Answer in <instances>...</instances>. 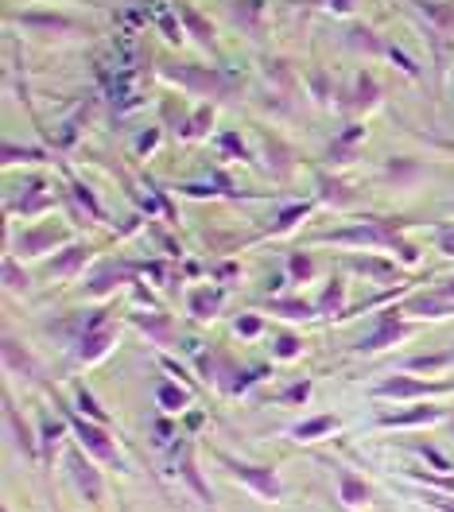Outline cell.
Returning a JSON list of instances; mask_svg holds the SVG:
<instances>
[{"label": "cell", "instance_id": "5bb4252c", "mask_svg": "<svg viewBox=\"0 0 454 512\" xmlns=\"http://www.w3.org/2000/svg\"><path fill=\"white\" fill-rule=\"evenodd\" d=\"M334 427H338V419L334 416H319V419H311V423H299V427H295V439L307 443V439H319V435L334 431Z\"/></svg>", "mask_w": 454, "mask_h": 512}, {"label": "cell", "instance_id": "7c38bea8", "mask_svg": "<svg viewBox=\"0 0 454 512\" xmlns=\"http://www.w3.org/2000/svg\"><path fill=\"white\" fill-rule=\"evenodd\" d=\"M109 342H113V330H98V334H86V338H82V350H78V357H82V361H98L101 353L109 350Z\"/></svg>", "mask_w": 454, "mask_h": 512}, {"label": "cell", "instance_id": "8992f818", "mask_svg": "<svg viewBox=\"0 0 454 512\" xmlns=\"http://www.w3.org/2000/svg\"><path fill=\"white\" fill-rule=\"evenodd\" d=\"M400 338H408V326H400V322H389V326H381L377 334L361 338V342H357V353H377V350H385V346H396Z\"/></svg>", "mask_w": 454, "mask_h": 512}, {"label": "cell", "instance_id": "4fadbf2b", "mask_svg": "<svg viewBox=\"0 0 454 512\" xmlns=\"http://www.w3.org/2000/svg\"><path fill=\"white\" fill-rule=\"evenodd\" d=\"M443 412L439 408H420V412H404V416H385L381 419V427H408V423H431V419H439Z\"/></svg>", "mask_w": 454, "mask_h": 512}, {"label": "cell", "instance_id": "4316f807", "mask_svg": "<svg viewBox=\"0 0 454 512\" xmlns=\"http://www.w3.org/2000/svg\"><path fill=\"white\" fill-rule=\"evenodd\" d=\"M292 272H295V276H299V280H307V276L315 272V264H311L307 256H295V260H292Z\"/></svg>", "mask_w": 454, "mask_h": 512}, {"label": "cell", "instance_id": "2e32d148", "mask_svg": "<svg viewBox=\"0 0 454 512\" xmlns=\"http://www.w3.org/2000/svg\"><path fill=\"white\" fill-rule=\"evenodd\" d=\"M51 241H59V233H55V229H39V233H28V237L20 241V249H24V253H39V249H47Z\"/></svg>", "mask_w": 454, "mask_h": 512}, {"label": "cell", "instance_id": "ac0fdd59", "mask_svg": "<svg viewBox=\"0 0 454 512\" xmlns=\"http://www.w3.org/2000/svg\"><path fill=\"white\" fill-rule=\"evenodd\" d=\"M160 404L167 408V412H179V408L187 404V392H183V388H175V384H163V388H160Z\"/></svg>", "mask_w": 454, "mask_h": 512}, {"label": "cell", "instance_id": "277c9868", "mask_svg": "<svg viewBox=\"0 0 454 512\" xmlns=\"http://www.w3.org/2000/svg\"><path fill=\"white\" fill-rule=\"evenodd\" d=\"M20 24H24V28H35V32H74V28H78L63 12H24Z\"/></svg>", "mask_w": 454, "mask_h": 512}, {"label": "cell", "instance_id": "4dcf8cb0", "mask_svg": "<svg viewBox=\"0 0 454 512\" xmlns=\"http://www.w3.org/2000/svg\"><path fill=\"white\" fill-rule=\"evenodd\" d=\"M237 330H245V334H257L260 322L257 319H245V322H237Z\"/></svg>", "mask_w": 454, "mask_h": 512}, {"label": "cell", "instance_id": "d6a6232c", "mask_svg": "<svg viewBox=\"0 0 454 512\" xmlns=\"http://www.w3.org/2000/svg\"><path fill=\"white\" fill-rule=\"evenodd\" d=\"M330 8H338V12H346V8H350V0H330Z\"/></svg>", "mask_w": 454, "mask_h": 512}, {"label": "cell", "instance_id": "cb8c5ba5", "mask_svg": "<svg viewBox=\"0 0 454 512\" xmlns=\"http://www.w3.org/2000/svg\"><path fill=\"white\" fill-rule=\"evenodd\" d=\"M334 307H342V284L326 288V299L319 303V311H334Z\"/></svg>", "mask_w": 454, "mask_h": 512}, {"label": "cell", "instance_id": "9a60e30c", "mask_svg": "<svg viewBox=\"0 0 454 512\" xmlns=\"http://www.w3.org/2000/svg\"><path fill=\"white\" fill-rule=\"evenodd\" d=\"M218 303H222L218 291H195V295H191V311H195L198 319H210V315L218 311Z\"/></svg>", "mask_w": 454, "mask_h": 512}, {"label": "cell", "instance_id": "603a6c76", "mask_svg": "<svg viewBox=\"0 0 454 512\" xmlns=\"http://www.w3.org/2000/svg\"><path fill=\"white\" fill-rule=\"evenodd\" d=\"M183 474H187V481H191V485H195V493H198V497H202V501H210V493H206V485H202V481H198V470H195V462H191V458H187V462H183Z\"/></svg>", "mask_w": 454, "mask_h": 512}, {"label": "cell", "instance_id": "e0dca14e", "mask_svg": "<svg viewBox=\"0 0 454 512\" xmlns=\"http://www.w3.org/2000/svg\"><path fill=\"white\" fill-rule=\"evenodd\" d=\"M86 249H70L66 256H59V260H51V272H59V276H66V272H74L82 260H86Z\"/></svg>", "mask_w": 454, "mask_h": 512}, {"label": "cell", "instance_id": "6da1fadb", "mask_svg": "<svg viewBox=\"0 0 454 512\" xmlns=\"http://www.w3.org/2000/svg\"><path fill=\"white\" fill-rule=\"evenodd\" d=\"M229 466V474L237 481H245L257 497H264V501H276L280 497V478H276V470L272 466H249V462H233V458H222Z\"/></svg>", "mask_w": 454, "mask_h": 512}, {"label": "cell", "instance_id": "83f0119b", "mask_svg": "<svg viewBox=\"0 0 454 512\" xmlns=\"http://www.w3.org/2000/svg\"><path fill=\"white\" fill-rule=\"evenodd\" d=\"M303 214H307V206H292V210H288V214H284V218L276 222V229H292L295 218H303Z\"/></svg>", "mask_w": 454, "mask_h": 512}, {"label": "cell", "instance_id": "3957f363", "mask_svg": "<svg viewBox=\"0 0 454 512\" xmlns=\"http://www.w3.org/2000/svg\"><path fill=\"white\" fill-rule=\"evenodd\" d=\"M171 78H179L183 86H191L198 94H226V78L218 70H191V66H179V70H167Z\"/></svg>", "mask_w": 454, "mask_h": 512}, {"label": "cell", "instance_id": "44dd1931", "mask_svg": "<svg viewBox=\"0 0 454 512\" xmlns=\"http://www.w3.org/2000/svg\"><path fill=\"white\" fill-rule=\"evenodd\" d=\"M416 311H431V315H454L447 299H416Z\"/></svg>", "mask_w": 454, "mask_h": 512}, {"label": "cell", "instance_id": "9c48e42d", "mask_svg": "<svg viewBox=\"0 0 454 512\" xmlns=\"http://www.w3.org/2000/svg\"><path fill=\"white\" fill-rule=\"evenodd\" d=\"M338 489H342V505H365L373 497V489L361 478H354L350 470H342V466H338Z\"/></svg>", "mask_w": 454, "mask_h": 512}, {"label": "cell", "instance_id": "7a4b0ae2", "mask_svg": "<svg viewBox=\"0 0 454 512\" xmlns=\"http://www.w3.org/2000/svg\"><path fill=\"white\" fill-rule=\"evenodd\" d=\"M70 427L78 431V439H82V447L90 450L94 458H101V462H117V447L109 443V435L101 431V427H94V423H86V419H78L74 412H70Z\"/></svg>", "mask_w": 454, "mask_h": 512}, {"label": "cell", "instance_id": "52a82bcc", "mask_svg": "<svg viewBox=\"0 0 454 512\" xmlns=\"http://www.w3.org/2000/svg\"><path fill=\"white\" fill-rule=\"evenodd\" d=\"M70 470H74V481L78 489L90 497V501H101V478L90 462H82V454H70Z\"/></svg>", "mask_w": 454, "mask_h": 512}, {"label": "cell", "instance_id": "f1b7e54d", "mask_svg": "<svg viewBox=\"0 0 454 512\" xmlns=\"http://www.w3.org/2000/svg\"><path fill=\"white\" fill-rule=\"evenodd\" d=\"M280 357H295V353H299V342H295V338H280Z\"/></svg>", "mask_w": 454, "mask_h": 512}, {"label": "cell", "instance_id": "484cf974", "mask_svg": "<svg viewBox=\"0 0 454 512\" xmlns=\"http://www.w3.org/2000/svg\"><path fill=\"white\" fill-rule=\"evenodd\" d=\"M439 249L447 256H454V225H443V229H439Z\"/></svg>", "mask_w": 454, "mask_h": 512}, {"label": "cell", "instance_id": "836d02e7", "mask_svg": "<svg viewBox=\"0 0 454 512\" xmlns=\"http://www.w3.org/2000/svg\"><path fill=\"white\" fill-rule=\"evenodd\" d=\"M443 295H447V299H454V280H451V284H443Z\"/></svg>", "mask_w": 454, "mask_h": 512}, {"label": "cell", "instance_id": "f546056e", "mask_svg": "<svg viewBox=\"0 0 454 512\" xmlns=\"http://www.w3.org/2000/svg\"><path fill=\"white\" fill-rule=\"evenodd\" d=\"M78 408H86V412H90V416H98V419H105L98 412V404H94V400H90V396H86V392H78Z\"/></svg>", "mask_w": 454, "mask_h": 512}, {"label": "cell", "instance_id": "30bf717a", "mask_svg": "<svg viewBox=\"0 0 454 512\" xmlns=\"http://www.w3.org/2000/svg\"><path fill=\"white\" fill-rule=\"evenodd\" d=\"M175 12L183 16V24H187V32L195 35V39H198V43H202V47H214V28H210V24H206V20L198 16V12H195V8H191V4H175Z\"/></svg>", "mask_w": 454, "mask_h": 512}, {"label": "cell", "instance_id": "d6986e66", "mask_svg": "<svg viewBox=\"0 0 454 512\" xmlns=\"http://www.w3.org/2000/svg\"><path fill=\"white\" fill-rule=\"evenodd\" d=\"M4 280H8V291H28V276H20L16 260H4Z\"/></svg>", "mask_w": 454, "mask_h": 512}, {"label": "cell", "instance_id": "ffe728a7", "mask_svg": "<svg viewBox=\"0 0 454 512\" xmlns=\"http://www.w3.org/2000/svg\"><path fill=\"white\" fill-rule=\"evenodd\" d=\"M272 311H284L288 319H307V315H311V307L299 303V299H292V303H272Z\"/></svg>", "mask_w": 454, "mask_h": 512}, {"label": "cell", "instance_id": "ba28073f", "mask_svg": "<svg viewBox=\"0 0 454 512\" xmlns=\"http://www.w3.org/2000/svg\"><path fill=\"white\" fill-rule=\"evenodd\" d=\"M4 423H8V431H12V443L24 450L28 458H35V439L32 431H28V423H20V412L12 408V400H4Z\"/></svg>", "mask_w": 454, "mask_h": 512}, {"label": "cell", "instance_id": "7402d4cb", "mask_svg": "<svg viewBox=\"0 0 454 512\" xmlns=\"http://www.w3.org/2000/svg\"><path fill=\"white\" fill-rule=\"evenodd\" d=\"M357 105H361V109H365V105H373V101H377V82H373V78H361V82H357Z\"/></svg>", "mask_w": 454, "mask_h": 512}, {"label": "cell", "instance_id": "1f68e13d", "mask_svg": "<svg viewBox=\"0 0 454 512\" xmlns=\"http://www.w3.org/2000/svg\"><path fill=\"white\" fill-rule=\"evenodd\" d=\"M307 392H311V388H307V384H299V388L288 392V400H307Z\"/></svg>", "mask_w": 454, "mask_h": 512}, {"label": "cell", "instance_id": "8fae6325", "mask_svg": "<svg viewBox=\"0 0 454 512\" xmlns=\"http://www.w3.org/2000/svg\"><path fill=\"white\" fill-rule=\"evenodd\" d=\"M4 365H8L12 373H28V377L35 373V357L24 350L16 338H4Z\"/></svg>", "mask_w": 454, "mask_h": 512}, {"label": "cell", "instance_id": "5b68a950", "mask_svg": "<svg viewBox=\"0 0 454 512\" xmlns=\"http://www.w3.org/2000/svg\"><path fill=\"white\" fill-rule=\"evenodd\" d=\"M451 384H423V381H404V377H396V381H385L377 384V396H427V392H447Z\"/></svg>", "mask_w": 454, "mask_h": 512}, {"label": "cell", "instance_id": "d4e9b609", "mask_svg": "<svg viewBox=\"0 0 454 512\" xmlns=\"http://www.w3.org/2000/svg\"><path fill=\"white\" fill-rule=\"evenodd\" d=\"M74 194H78V202H82V206H86V210H90L94 218H101V206L94 202V194L86 191V187H74Z\"/></svg>", "mask_w": 454, "mask_h": 512}]
</instances>
